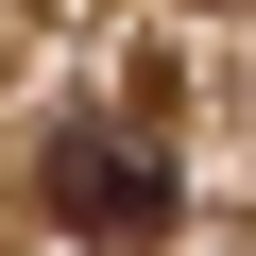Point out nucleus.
Returning a JSON list of instances; mask_svg holds the SVG:
<instances>
[{"instance_id":"1","label":"nucleus","mask_w":256,"mask_h":256,"mask_svg":"<svg viewBox=\"0 0 256 256\" xmlns=\"http://www.w3.org/2000/svg\"><path fill=\"white\" fill-rule=\"evenodd\" d=\"M52 222H68V239H171V154L68 137V154H52Z\"/></svg>"}]
</instances>
